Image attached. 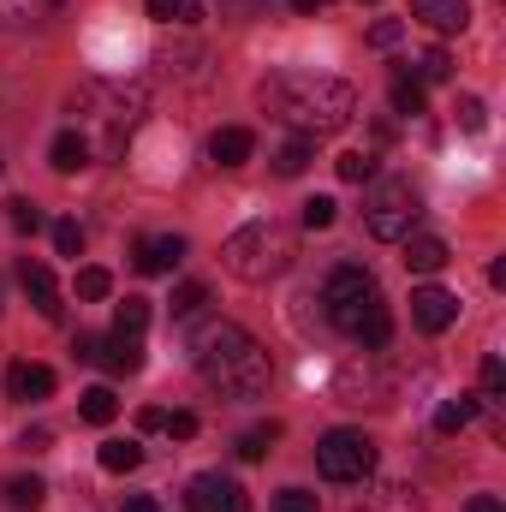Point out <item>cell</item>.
I'll list each match as a JSON object with an SVG mask.
<instances>
[{"label":"cell","mask_w":506,"mask_h":512,"mask_svg":"<svg viewBox=\"0 0 506 512\" xmlns=\"http://www.w3.org/2000/svg\"><path fill=\"white\" fill-rule=\"evenodd\" d=\"M471 417H477V399H465V393L435 405V429H441V435H459V429H471Z\"/></svg>","instance_id":"21"},{"label":"cell","mask_w":506,"mask_h":512,"mask_svg":"<svg viewBox=\"0 0 506 512\" xmlns=\"http://www.w3.org/2000/svg\"><path fill=\"white\" fill-rule=\"evenodd\" d=\"M441 78H453V60H447V48H429L417 60V84H441Z\"/></svg>","instance_id":"31"},{"label":"cell","mask_w":506,"mask_h":512,"mask_svg":"<svg viewBox=\"0 0 506 512\" xmlns=\"http://www.w3.org/2000/svg\"><path fill=\"white\" fill-rule=\"evenodd\" d=\"M149 328V298H126L114 310V334H143Z\"/></svg>","instance_id":"28"},{"label":"cell","mask_w":506,"mask_h":512,"mask_svg":"<svg viewBox=\"0 0 506 512\" xmlns=\"http://www.w3.org/2000/svg\"><path fill=\"white\" fill-rule=\"evenodd\" d=\"M18 286H24V298L36 304V316H48V322H60V286H54V268L48 262H30L24 256V268H18Z\"/></svg>","instance_id":"11"},{"label":"cell","mask_w":506,"mask_h":512,"mask_svg":"<svg viewBox=\"0 0 506 512\" xmlns=\"http://www.w3.org/2000/svg\"><path fill=\"white\" fill-rule=\"evenodd\" d=\"M78 417H84V423H96V429H102V423H114V417H120L114 387H84V393H78Z\"/></svg>","instance_id":"19"},{"label":"cell","mask_w":506,"mask_h":512,"mask_svg":"<svg viewBox=\"0 0 506 512\" xmlns=\"http://www.w3.org/2000/svg\"><path fill=\"white\" fill-rule=\"evenodd\" d=\"M54 251L78 256V251H84V227H78V221H54Z\"/></svg>","instance_id":"34"},{"label":"cell","mask_w":506,"mask_h":512,"mask_svg":"<svg viewBox=\"0 0 506 512\" xmlns=\"http://www.w3.org/2000/svg\"><path fill=\"white\" fill-rule=\"evenodd\" d=\"M48 161H54V173H78V167H90V137L72 126L60 131L54 143H48Z\"/></svg>","instance_id":"18"},{"label":"cell","mask_w":506,"mask_h":512,"mask_svg":"<svg viewBox=\"0 0 506 512\" xmlns=\"http://www.w3.org/2000/svg\"><path fill=\"white\" fill-rule=\"evenodd\" d=\"M137 465H143V447L137 441H102V471L120 477V471H137Z\"/></svg>","instance_id":"24"},{"label":"cell","mask_w":506,"mask_h":512,"mask_svg":"<svg viewBox=\"0 0 506 512\" xmlns=\"http://www.w3.org/2000/svg\"><path fill=\"white\" fill-rule=\"evenodd\" d=\"M0 304H6V286H0Z\"/></svg>","instance_id":"44"},{"label":"cell","mask_w":506,"mask_h":512,"mask_svg":"<svg viewBox=\"0 0 506 512\" xmlns=\"http://www.w3.org/2000/svg\"><path fill=\"white\" fill-rule=\"evenodd\" d=\"M78 358L84 364H102L108 376H137L143 370V334H108V340L78 334Z\"/></svg>","instance_id":"8"},{"label":"cell","mask_w":506,"mask_h":512,"mask_svg":"<svg viewBox=\"0 0 506 512\" xmlns=\"http://www.w3.org/2000/svg\"><path fill=\"white\" fill-rule=\"evenodd\" d=\"M161 429H167V435H179V441H191V435H197V411H167V417H161Z\"/></svg>","instance_id":"36"},{"label":"cell","mask_w":506,"mask_h":512,"mask_svg":"<svg viewBox=\"0 0 506 512\" xmlns=\"http://www.w3.org/2000/svg\"><path fill=\"white\" fill-rule=\"evenodd\" d=\"M6 221H12L18 233H42V209H36L30 197H12V203H6Z\"/></svg>","instance_id":"32"},{"label":"cell","mask_w":506,"mask_h":512,"mask_svg":"<svg viewBox=\"0 0 506 512\" xmlns=\"http://www.w3.org/2000/svg\"><path fill=\"white\" fill-rule=\"evenodd\" d=\"M274 512H322V507H316L310 489H280V495H274Z\"/></svg>","instance_id":"35"},{"label":"cell","mask_w":506,"mask_h":512,"mask_svg":"<svg viewBox=\"0 0 506 512\" xmlns=\"http://www.w3.org/2000/svg\"><path fill=\"white\" fill-rule=\"evenodd\" d=\"M310 155H316V137H292V143H280V155H274V173H286V179H298L304 167H310Z\"/></svg>","instance_id":"20"},{"label":"cell","mask_w":506,"mask_h":512,"mask_svg":"<svg viewBox=\"0 0 506 512\" xmlns=\"http://www.w3.org/2000/svg\"><path fill=\"white\" fill-rule=\"evenodd\" d=\"M256 96L274 120L298 126L304 137H334L358 120V90L340 78H322V72H274V78H262Z\"/></svg>","instance_id":"1"},{"label":"cell","mask_w":506,"mask_h":512,"mask_svg":"<svg viewBox=\"0 0 506 512\" xmlns=\"http://www.w3.org/2000/svg\"><path fill=\"white\" fill-rule=\"evenodd\" d=\"M274 441H280V429H274V423H256V429H245V435H239V459H268V447H274Z\"/></svg>","instance_id":"25"},{"label":"cell","mask_w":506,"mask_h":512,"mask_svg":"<svg viewBox=\"0 0 506 512\" xmlns=\"http://www.w3.org/2000/svg\"><path fill=\"white\" fill-rule=\"evenodd\" d=\"M399 36H405V24H399V18H381L376 30H370V42H376V48H393Z\"/></svg>","instance_id":"39"},{"label":"cell","mask_w":506,"mask_h":512,"mask_svg":"<svg viewBox=\"0 0 506 512\" xmlns=\"http://www.w3.org/2000/svg\"><path fill=\"white\" fill-rule=\"evenodd\" d=\"M137 274H173L179 262H185V239L179 233H149V239H137Z\"/></svg>","instance_id":"12"},{"label":"cell","mask_w":506,"mask_h":512,"mask_svg":"<svg viewBox=\"0 0 506 512\" xmlns=\"http://www.w3.org/2000/svg\"><path fill=\"white\" fill-rule=\"evenodd\" d=\"M185 507L191 512H245V489L221 471H197L191 489H185Z\"/></svg>","instance_id":"9"},{"label":"cell","mask_w":506,"mask_h":512,"mask_svg":"<svg viewBox=\"0 0 506 512\" xmlns=\"http://www.w3.org/2000/svg\"><path fill=\"white\" fill-rule=\"evenodd\" d=\"M411 322H417L423 334H447V328L459 322V298H453L447 286H417V292H411Z\"/></svg>","instance_id":"10"},{"label":"cell","mask_w":506,"mask_h":512,"mask_svg":"<svg viewBox=\"0 0 506 512\" xmlns=\"http://www.w3.org/2000/svg\"><path fill=\"white\" fill-rule=\"evenodd\" d=\"M6 393L24 399V405H30V399H48V393H54V370H48V364H12V370H6Z\"/></svg>","instance_id":"16"},{"label":"cell","mask_w":506,"mask_h":512,"mask_svg":"<svg viewBox=\"0 0 506 512\" xmlns=\"http://www.w3.org/2000/svg\"><path fill=\"white\" fill-rule=\"evenodd\" d=\"M161 417H167V411H155V405H143V411H137V429H161Z\"/></svg>","instance_id":"40"},{"label":"cell","mask_w":506,"mask_h":512,"mask_svg":"<svg viewBox=\"0 0 506 512\" xmlns=\"http://www.w3.org/2000/svg\"><path fill=\"white\" fill-rule=\"evenodd\" d=\"M221 262H227L233 280L268 286V280H280V274L292 268V233H286L280 221H245V227L221 245Z\"/></svg>","instance_id":"4"},{"label":"cell","mask_w":506,"mask_h":512,"mask_svg":"<svg viewBox=\"0 0 506 512\" xmlns=\"http://www.w3.org/2000/svg\"><path fill=\"white\" fill-rule=\"evenodd\" d=\"M251 149H256V137L245 126H221L215 137H209V161H215V167H245Z\"/></svg>","instance_id":"15"},{"label":"cell","mask_w":506,"mask_h":512,"mask_svg":"<svg viewBox=\"0 0 506 512\" xmlns=\"http://www.w3.org/2000/svg\"><path fill=\"white\" fill-rule=\"evenodd\" d=\"M108 292H114V274L108 268H78V298L84 304H102Z\"/></svg>","instance_id":"27"},{"label":"cell","mask_w":506,"mask_h":512,"mask_svg":"<svg viewBox=\"0 0 506 512\" xmlns=\"http://www.w3.org/2000/svg\"><path fill=\"white\" fill-rule=\"evenodd\" d=\"M447 262H453L447 239H435V233H405V268H411V274H441Z\"/></svg>","instance_id":"13"},{"label":"cell","mask_w":506,"mask_h":512,"mask_svg":"<svg viewBox=\"0 0 506 512\" xmlns=\"http://www.w3.org/2000/svg\"><path fill=\"white\" fill-rule=\"evenodd\" d=\"M423 102H429V96H423V84H417L411 72H393V114H405V120H411V114H423Z\"/></svg>","instance_id":"23"},{"label":"cell","mask_w":506,"mask_h":512,"mask_svg":"<svg viewBox=\"0 0 506 512\" xmlns=\"http://www.w3.org/2000/svg\"><path fill=\"white\" fill-rule=\"evenodd\" d=\"M149 6V18L155 24H173V18H185V0H143Z\"/></svg>","instance_id":"38"},{"label":"cell","mask_w":506,"mask_h":512,"mask_svg":"<svg viewBox=\"0 0 506 512\" xmlns=\"http://www.w3.org/2000/svg\"><path fill=\"white\" fill-rule=\"evenodd\" d=\"M334 167H340V179H346V185H364V179H376V155H364V149H346Z\"/></svg>","instance_id":"26"},{"label":"cell","mask_w":506,"mask_h":512,"mask_svg":"<svg viewBox=\"0 0 506 512\" xmlns=\"http://www.w3.org/2000/svg\"><path fill=\"white\" fill-rule=\"evenodd\" d=\"M411 18H423L429 30L453 36V30H465V24H471V6H465V0H411Z\"/></svg>","instance_id":"14"},{"label":"cell","mask_w":506,"mask_h":512,"mask_svg":"<svg viewBox=\"0 0 506 512\" xmlns=\"http://www.w3.org/2000/svg\"><path fill=\"white\" fill-rule=\"evenodd\" d=\"M316 471L328 483H364L376 471V441L364 429H328L316 441Z\"/></svg>","instance_id":"7"},{"label":"cell","mask_w":506,"mask_h":512,"mask_svg":"<svg viewBox=\"0 0 506 512\" xmlns=\"http://www.w3.org/2000/svg\"><path fill=\"white\" fill-rule=\"evenodd\" d=\"M459 126H465V131L489 126V114H483V102H477V96H465V102H459Z\"/></svg>","instance_id":"37"},{"label":"cell","mask_w":506,"mask_h":512,"mask_svg":"<svg viewBox=\"0 0 506 512\" xmlns=\"http://www.w3.org/2000/svg\"><path fill=\"white\" fill-rule=\"evenodd\" d=\"M334 221H340V203H334V197H310V203H304V227H310V233H328Z\"/></svg>","instance_id":"29"},{"label":"cell","mask_w":506,"mask_h":512,"mask_svg":"<svg viewBox=\"0 0 506 512\" xmlns=\"http://www.w3.org/2000/svg\"><path fill=\"white\" fill-rule=\"evenodd\" d=\"M126 512H161V507H155L149 495H131V501H126Z\"/></svg>","instance_id":"42"},{"label":"cell","mask_w":506,"mask_h":512,"mask_svg":"<svg viewBox=\"0 0 506 512\" xmlns=\"http://www.w3.org/2000/svg\"><path fill=\"white\" fill-rule=\"evenodd\" d=\"M0 501H6L12 512H36L42 501H48V483H42L36 471H18V477L0 483Z\"/></svg>","instance_id":"17"},{"label":"cell","mask_w":506,"mask_h":512,"mask_svg":"<svg viewBox=\"0 0 506 512\" xmlns=\"http://www.w3.org/2000/svg\"><path fill=\"white\" fill-rule=\"evenodd\" d=\"M364 227H370V239H381V245H399L417 227V191H411V179H381V185H370Z\"/></svg>","instance_id":"6"},{"label":"cell","mask_w":506,"mask_h":512,"mask_svg":"<svg viewBox=\"0 0 506 512\" xmlns=\"http://www.w3.org/2000/svg\"><path fill=\"white\" fill-rule=\"evenodd\" d=\"M483 399H489V405H506V364L495 352L483 358Z\"/></svg>","instance_id":"30"},{"label":"cell","mask_w":506,"mask_h":512,"mask_svg":"<svg viewBox=\"0 0 506 512\" xmlns=\"http://www.w3.org/2000/svg\"><path fill=\"white\" fill-rule=\"evenodd\" d=\"M465 512H501V501H495V495H471V507Z\"/></svg>","instance_id":"41"},{"label":"cell","mask_w":506,"mask_h":512,"mask_svg":"<svg viewBox=\"0 0 506 512\" xmlns=\"http://www.w3.org/2000/svg\"><path fill=\"white\" fill-rule=\"evenodd\" d=\"M143 108H149V90H143V84H84V90L72 96V114H90V120L108 126V137H102L108 155L126 149V137H131V126L143 120Z\"/></svg>","instance_id":"5"},{"label":"cell","mask_w":506,"mask_h":512,"mask_svg":"<svg viewBox=\"0 0 506 512\" xmlns=\"http://www.w3.org/2000/svg\"><path fill=\"white\" fill-rule=\"evenodd\" d=\"M322 310H328V322H334L340 334H352V340H358V346H370V352H381V346H387V334H393L376 274H370V268H358V262H340V268L322 280Z\"/></svg>","instance_id":"3"},{"label":"cell","mask_w":506,"mask_h":512,"mask_svg":"<svg viewBox=\"0 0 506 512\" xmlns=\"http://www.w3.org/2000/svg\"><path fill=\"white\" fill-rule=\"evenodd\" d=\"M203 304H209V286H203V280H185V286L173 292V316H197Z\"/></svg>","instance_id":"33"},{"label":"cell","mask_w":506,"mask_h":512,"mask_svg":"<svg viewBox=\"0 0 506 512\" xmlns=\"http://www.w3.org/2000/svg\"><path fill=\"white\" fill-rule=\"evenodd\" d=\"M191 364L221 399H256L268 387V352L256 346V334H245L239 322H221V316L191 334Z\"/></svg>","instance_id":"2"},{"label":"cell","mask_w":506,"mask_h":512,"mask_svg":"<svg viewBox=\"0 0 506 512\" xmlns=\"http://www.w3.org/2000/svg\"><path fill=\"white\" fill-rule=\"evenodd\" d=\"M239 6H251V0H239Z\"/></svg>","instance_id":"45"},{"label":"cell","mask_w":506,"mask_h":512,"mask_svg":"<svg viewBox=\"0 0 506 512\" xmlns=\"http://www.w3.org/2000/svg\"><path fill=\"white\" fill-rule=\"evenodd\" d=\"M66 0H0V18L6 24H42V18H54Z\"/></svg>","instance_id":"22"},{"label":"cell","mask_w":506,"mask_h":512,"mask_svg":"<svg viewBox=\"0 0 506 512\" xmlns=\"http://www.w3.org/2000/svg\"><path fill=\"white\" fill-rule=\"evenodd\" d=\"M292 6H298V12H316V6H322V0H292Z\"/></svg>","instance_id":"43"}]
</instances>
